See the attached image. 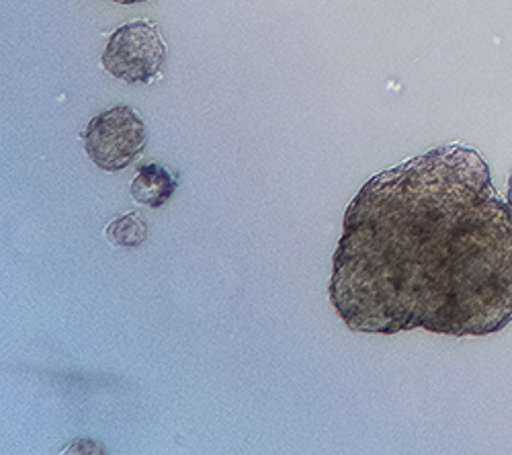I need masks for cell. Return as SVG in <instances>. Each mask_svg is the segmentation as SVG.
Masks as SVG:
<instances>
[{"label": "cell", "mask_w": 512, "mask_h": 455, "mask_svg": "<svg viewBox=\"0 0 512 455\" xmlns=\"http://www.w3.org/2000/svg\"><path fill=\"white\" fill-rule=\"evenodd\" d=\"M148 142L144 119L127 105H117L91 119L84 148L99 169L117 173L130 167Z\"/></svg>", "instance_id": "obj_3"}, {"label": "cell", "mask_w": 512, "mask_h": 455, "mask_svg": "<svg viewBox=\"0 0 512 455\" xmlns=\"http://www.w3.org/2000/svg\"><path fill=\"white\" fill-rule=\"evenodd\" d=\"M113 3H119V5H138V3H146V0H113Z\"/></svg>", "instance_id": "obj_7"}, {"label": "cell", "mask_w": 512, "mask_h": 455, "mask_svg": "<svg viewBox=\"0 0 512 455\" xmlns=\"http://www.w3.org/2000/svg\"><path fill=\"white\" fill-rule=\"evenodd\" d=\"M107 240L119 248L140 246L148 238V224L142 220L138 212H130L115 218L107 226Z\"/></svg>", "instance_id": "obj_5"}, {"label": "cell", "mask_w": 512, "mask_h": 455, "mask_svg": "<svg viewBox=\"0 0 512 455\" xmlns=\"http://www.w3.org/2000/svg\"><path fill=\"white\" fill-rule=\"evenodd\" d=\"M177 181L160 164H144L132 181V195L148 208H162L175 195Z\"/></svg>", "instance_id": "obj_4"}, {"label": "cell", "mask_w": 512, "mask_h": 455, "mask_svg": "<svg viewBox=\"0 0 512 455\" xmlns=\"http://www.w3.org/2000/svg\"><path fill=\"white\" fill-rule=\"evenodd\" d=\"M506 201H508V205L512 208V173H510L508 183H506Z\"/></svg>", "instance_id": "obj_6"}, {"label": "cell", "mask_w": 512, "mask_h": 455, "mask_svg": "<svg viewBox=\"0 0 512 455\" xmlns=\"http://www.w3.org/2000/svg\"><path fill=\"white\" fill-rule=\"evenodd\" d=\"M164 60L166 44L160 27L148 19L115 29L101 56L103 68L127 85H150L160 74Z\"/></svg>", "instance_id": "obj_2"}, {"label": "cell", "mask_w": 512, "mask_h": 455, "mask_svg": "<svg viewBox=\"0 0 512 455\" xmlns=\"http://www.w3.org/2000/svg\"><path fill=\"white\" fill-rule=\"evenodd\" d=\"M330 300L355 333L486 337L512 322V208L484 156L447 144L369 179L349 203Z\"/></svg>", "instance_id": "obj_1"}]
</instances>
